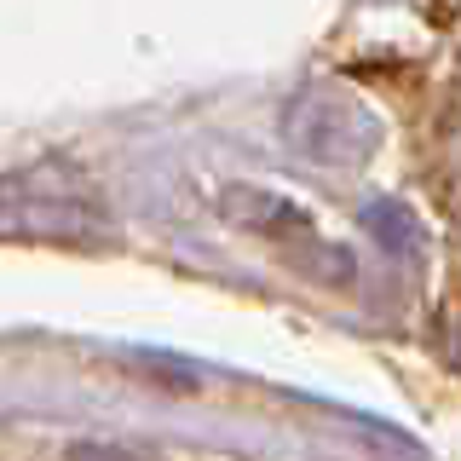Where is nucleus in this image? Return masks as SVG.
<instances>
[{
	"label": "nucleus",
	"mask_w": 461,
	"mask_h": 461,
	"mask_svg": "<svg viewBox=\"0 0 461 461\" xmlns=\"http://www.w3.org/2000/svg\"><path fill=\"white\" fill-rule=\"evenodd\" d=\"M283 127L312 162H329V167H364L375 156V144H381V122L364 104H352L346 93H329V86L300 93L288 104Z\"/></svg>",
	"instance_id": "nucleus-2"
},
{
	"label": "nucleus",
	"mask_w": 461,
	"mask_h": 461,
	"mask_svg": "<svg viewBox=\"0 0 461 461\" xmlns=\"http://www.w3.org/2000/svg\"><path fill=\"white\" fill-rule=\"evenodd\" d=\"M104 202L76 167H12L0 173V237H93Z\"/></svg>",
	"instance_id": "nucleus-1"
}]
</instances>
